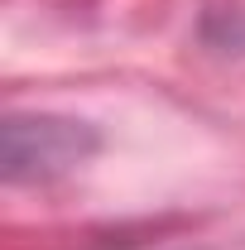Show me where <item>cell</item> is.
<instances>
[{
	"instance_id": "obj_1",
	"label": "cell",
	"mask_w": 245,
	"mask_h": 250,
	"mask_svg": "<svg viewBox=\"0 0 245 250\" xmlns=\"http://www.w3.org/2000/svg\"><path fill=\"white\" fill-rule=\"evenodd\" d=\"M96 149V135L77 121L58 116H10L5 121V178L10 183H43Z\"/></svg>"
}]
</instances>
